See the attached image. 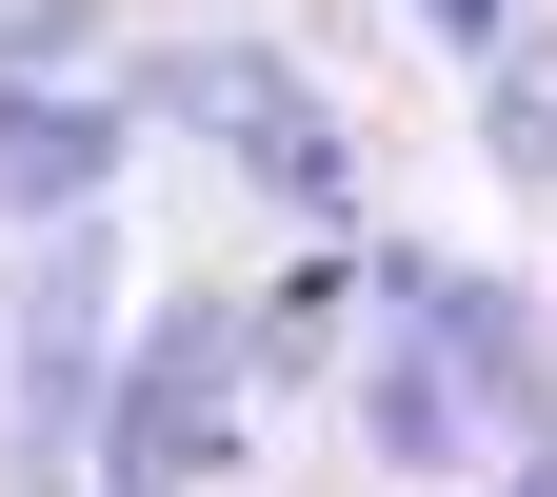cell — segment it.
I'll return each instance as SVG.
<instances>
[{
	"label": "cell",
	"instance_id": "cell-1",
	"mask_svg": "<svg viewBox=\"0 0 557 497\" xmlns=\"http://www.w3.org/2000/svg\"><path fill=\"white\" fill-rule=\"evenodd\" d=\"M160 120H199V139H239V160H259L278 199H299V220H338V199H359V179H338V120H319L299 80H278L259 40H180V60H160Z\"/></svg>",
	"mask_w": 557,
	"mask_h": 497
},
{
	"label": "cell",
	"instance_id": "cell-2",
	"mask_svg": "<svg viewBox=\"0 0 557 497\" xmlns=\"http://www.w3.org/2000/svg\"><path fill=\"white\" fill-rule=\"evenodd\" d=\"M81 398H100V220H60V239H40V278H21V378H0L21 458L81 438Z\"/></svg>",
	"mask_w": 557,
	"mask_h": 497
},
{
	"label": "cell",
	"instance_id": "cell-3",
	"mask_svg": "<svg viewBox=\"0 0 557 497\" xmlns=\"http://www.w3.org/2000/svg\"><path fill=\"white\" fill-rule=\"evenodd\" d=\"M220 378H239L220 319H160V338L120 359V497H180L199 458H220Z\"/></svg>",
	"mask_w": 557,
	"mask_h": 497
},
{
	"label": "cell",
	"instance_id": "cell-4",
	"mask_svg": "<svg viewBox=\"0 0 557 497\" xmlns=\"http://www.w3.org/2000/svg\"><path fill=\"white\" fill-rule=\"evenodd\" d=\"M100 160H120L100 100H0V199H100Z\"/></svg>",
	"mask_w": 557,
	"mask_h": 497
},
{
	"label": "cell",
	"instance_id": "cell-5",
	"mask_svg": "<svg viewBox=\"0 0 557 497\" xmlns=\"http://www.w3.org/2000/svg\"><path fill=\"white\" fill-rule=\"evenodd\" d=\"M418 21H438V40H498V0H418Z\"/></svg>",
	"mask_w": 557,
	"mask_h": 497
}]
</instances>
